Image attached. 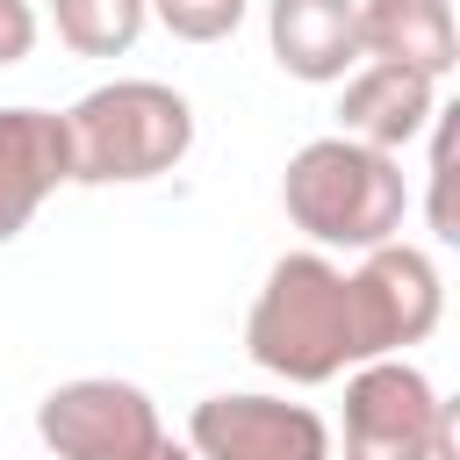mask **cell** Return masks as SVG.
<instances>
[{"mask_svg": "<svg viewBox=\"0 0 460 460\" xmlns=\"http://www.w3.org/2000/svg\"><path fill=\"white\" fill-rule=\"evenodd\" d=\"M129 460H194V453H187L180 438H165V431H158V438H151L144 453H129Z\"/></svg>", "mask_w": 460, "mask_h": 460, "instance_id": "15", "label": "cell"}, {"mask_svg": "<svg viewBox=\"0 0 460 460\" xmlns=\"http://www.w3.org/2000/svg\"><path fill=\"white\" fill-rule=\"evenodd\" d=\"M352 302V359H388L395 345L431 338L438 323V273L410 244H374L367 266L345 280Z\"/></svg>", "mask_w": 460, "mask_h": 460, "instance_id": "5", "label": "cell"}, {"mask_svg": "<svg viewBox=\"0 0 460 460\" xmlns=\"http://www.w3.org/2000/svg\"><path fill=\"white\" fill-rule=\"evenodd\" d=\"M36 431L58 460H129L158 438V410L129 381H65L43 395Z\"/></svg>", "mask_w": 460, "mask_h": 460, "instance_id": "6", "label": "cell"}, {"mask_svg": "<svg viewBox=\"0 0 460 460\" xmlns=\"http://www.w3.org/2000/svg\"><path fill=\"white\" fill-rule=\"evenodd\" d=\"M338 115H345V137H359L374 151H395V144H410L431 122V79L410 72V65H367L345 86Z\"/></svg>", "mask_w": 460, "mask_h": 460, "instance_id": "11", "label": "cell"}, {"mask_svg": "<svg viewBox=\"0 0 460 460\" xmlns=\"http://www.w3.org/2000/svg\"><path fill=\"white\" fill-rule=\"evenodd\" d=\"M273 58L295 79H345L359 58V0H273Z\"/></svg>", "mask_w": 460, "mask_h": 460, "instance_id": "10", "label": "cell"}, {"mask_svg": "<svg viewBox=\"0 0 460 460\" xmlns=\"http://www.w3.org/2000/svg\"><path fill=\"white\" fill-rule=\"evenodd\" d=\"M187 438L201 460H331L323 417L273 395H208Z\"/></svg>", "mask_w": 460, "mask_h": 460, "instance_id": "7", "label": "cell"}, {"mask_svg": "<svg viewBox=\"0 0 460 460\" xmlns=\"http://www.w3.org/2000/svg\"><path fill=\"white\" fill-rule=\"evenodd\" d=\"M244 345L266 374L280 381H331L352 359V302H345V273L323 266L316 252H295L266 273Z\"/></svg>", "mask_w": 460, "mask_h": 460, "instance_id": "3", "label": "cell"}, {"mask_svg": "<svg viewBox=\"0 0 460 460\" xmlns=\"http://www.w3.org/2000/svg\"><path fill=\"white\" fill-rule=\"evenodd\" d=\"M359 50L374 65H410L438 79L460 58V29L446 0H359Z\"/></svg>", "mask_w": 460, "mask_h": 460, "instance_id": "9", "label": "cell"}, {"mask_svg": "<svg viewBox=\"0 0 460 460\" xmlns=\"http://www.w3.org/2000/svg\"><path fill=\"white\" fill-rule=\"evenodd\" d=\"M345 460H453V417L402 359H367L345 388Z\"/></svg>", "mask_w": 460, "mask_h": 460, "instance_id": "4", "label": "cell"}, {"mask_svg": "<svg viewBox=\"0 0 460 460\" xmlns=\"http://www.w3.org/2000/svg\"><path fill=\"white\" fill-rule=\"evenodd\" d=\"M29 43H36V14H29V0H0V65H22Z\"/></svg>", "mask_w": 460, "mask_h": 460, "instance_id": "14", "label": "cell"}, {"mask_svg": "<svg viewBox=\"0 0 460 460\" xmlns=\"http://www.w3.org/2000/svg\"><path fill=\"white\" fill-rule=\"evenodd\" d=\"M65 144H72V180H86V187L151 180V172H172L187 158L194 115L158 79H115V86H93L65 115Z\"/></svg>", "mask_w": 460, "mask_h": 460, "instance_id": "2", "label": "cell"}, {"mask_svg": "<svg viewBox=\"0 0 460 460\" xmlns=\"http://www.w3.org/2000/svg\"><path fill=\"white\" fill-rule=\"evenodd\" d=\"M144 7L151 0H50V22L79 58H122L144 29Z\"/></svg>", "mask_w": 460, "mask_h": 460, "instance_id": "12", "label": "cell"}, {"mask_svg": "<svg viewBox=\"0 0 460 460\" xmlns=\"http://www.w3.org/2000/svg\"><path fill=\"white\" fill-rule=\"evenodd\" d=\"M72 180V144L65 115L43 108H0V244L43 208V194Z\"/></svg>", "mask_w": 460, "mask_h": 460, "instance_id": "8", "label": "cell"}, {"mask_svg": "<svg viewBox=\"0 0 460 460\" xmlns=\"http://www.w3.org/2000/svg\"><path fill=\"white\" fill-rule=\"evenodd\" d=\"M280 201L295 216V230H309L316 244H352V252H374L402 230V172L388 151L359 144V137H316L288 158V180H280Z\"/></svg>", "mask_w": 460, "mask_h": 460, "instance_id": "1", "label": "cell"}, {"mask_svg": "<svg viewBox=\"0 0 460 460\" xmlns=\"http://www.w3.org/2000/svg\"><path fill=\"white\" fill-rule=\"evenodd\" d=\"M158 7V22L172 29V36H187V43H216V36H230L237 22H244V0H151Z\"/></svg>", "mask_w": 460, "mask_h": 460, "instance_id": "13", "label": "cell"}]
</instances>
